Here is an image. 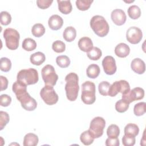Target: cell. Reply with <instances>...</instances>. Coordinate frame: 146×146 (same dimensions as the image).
Instances as JSON below:
<instances>
[{"label": "cell", "instance_id": "32", "mask_svg": "<svg viewBox=\"0 0 146 146\" xmlns=\"http://www.w3.org/2000/svg\"><path fill=\"white\" fill-rule=\"evenodd\" d=\"M119 134V127L116 124L110 125L107 129V135L110 137H117Z\"/></svg>", "mask_w": 146, "mask_h": 146}, {"label": "cell", "instance_id": "40", "mask_svg": "<svg viewBox=\"0 0 146 146\" xmlns=\"http://www.w3.org/2000/svg\"><path fill=\"white\" fill-rule=\"evenodd\" d=\"M11 15L6 11H3L1 13V23L2 25H8L11 23Z\"/></svg>", "mask_w": 146, "mask_h": 146}, {"label": "cell", "instance_id": "24", "mask_svg": "<svg viewBox=\"0 0 146 146\" xmlns=\"http://www.w3.org/2000/svg\"><path fill=\"white\" fill-rule=\"evenodd\" d=\"M124 132L125 135H129L136 136L139 134V128L136 124L133 123H129L124 127Z\"/></svg>", "mask_w": 146, "mask_h": 146}, {"label": "cell", "instance_id": "2", "mask_svg": "<svg viewBox=\"0 0 146 146\" xmlns=\"http://www.w3.org/2000/svg\"><path fill=\"white\" fill-rule=\"evenodd\" d=\"M90 26L99 36L104 37L109 32L110 27L105 18L101 15H95L90 20Z\"/></svg>", "mask_w": 146, "mask_h": 146}, {"label": "cell", "instance_id": "5", "mask_svg": "<svg viewBox=\"0 0 146 146\" xmlns=\"http://www.w3.org/2000/svg\"><path fill=\"white\" fill-rule=\"evenodd\" d=\"M3 35L5 39L6 46L9 49L11 50L17 49L20 38L18 31L12 28H7L4 30Z\"/></svg>", "mask_w": 146, "mask_h": 146}, {"label": "cell", "instance_id": "34", "mask_svg": "<svg viewBox=\"0 0 146 146\" xmlns=\"http://www.w3.org/2000/svg\"><path fill=\"white\" fill-rule=\"evenodd\" d=\"M11 68V60L6 57H2L1 58L0 68L1 70L3 72H8Z\"/></svg>", "mask_w": 146, "mask_h": 146}, {"label": "cell", "instance_id": "10", "mask_svg": "<svg viewBox=\"0 0 146 146\" xmlns=\"http://www.w3.org/2000/svg\"><path fill=\"white\" fill-rule=\"evenodd\" d=\"M143 38V33L140 29L135 26L130 27L127 31V40L132 44L139 43Z\"/></svg>", "mask_w": 146, "mask_h": 146}, {"label": "cell", "instance_id": "33", "mask_svg": "<svg viewBox=\"0 0 146 146\" xmlns=\"http://www.w3.org/2000/svg\"><path fill=\"white\" fill-rule=\"evenodd\" d=\"M93 2L91 0H77L76 1V6L77 8L81 11L87 10Z\"/></svg>", "mask_w": 146, "mask_h": 146}, {"label": "cell", "instance_id": "4", "mask_svg": "<svg viewBox=\"0 0 146 146\" xmlns=\"http://www.w3.org/2000/svg\"><path fill=\"white\" fill-rule=\"evenodd\" d=\"M95 85L90 81H86L82 84L81 99L86 104H93L96 100Z\"/></svg>", "mask_w": 146, "mask_h": 146}, {"label": "cell", "instance_id": "19", "mask_svg": "<svg viewBox=\"0 0 146 146\" xmlns=\"http://www.w3.org/2000/svg\"><path fill=\"white\" fill-rule=\"evenodd\" d=\"M39 139L37 135L33 133L26 134L23 139L24 146H35L38 144Z\"/></svg>", "mask_w": 146, "mask_h": 146}, {"label": "cell", "instance_id": "44", "mask_svg": "<svg viewBox=\"0 0 146 146\" xmlns=\"http://www.w3.org/2000/svg\"><path fill=\"white\" fill-rule=\"evenodd\" d=\"M107 146H119L120 144L119 140L117 137H108L105 143Z\"/></svg>", "mask_w": 146, "mask_h": 146}, {"label": "cell", "instance_id": "13", "mask_svg": "<svg viewBox=\"0 0 146 146\" xmlns=\"http://www.w3.org/2000/svg\"><path fill=\"white\" fill-rule=\"evenodd\" d=\"M111 17L113 22L117 26L124 25L127 19V16L125 12L120 9L113 10L111 13Z\"/></svg>", "mask_w": 146, "mask_h": 146}, {"label": "cell", "instance_id": "37", "mask_svg": "<svg viewBox=\"0 0 146 146\" xmlns=\"http://www.w3.org/2000/svg\"><path fill=\"white\" fill-rule=\"evenodd\" d=\"M52 48L55 52L61 53L65 51L66 45L63 42L58 40L53 42L52 44Z\"/></svg>", "mask_w": 146, "mask_h": 146}, {"label": "cell", "instance_id": "15", "mask_svg": "<svg viewBox=\"0 0 146 146\" xmlns=\"http://www.w3.org/2000/svg\"><path fill=\"white\" fill-rule=\"evenodd\" d=\"M132 70L138 74H143L145 71V64L144 62L140 58H135L131 63Z\"/></svg>", "mask_w": 146, "mask_h": 146}, {"label": "cell", "instance_id": "16", "mask_svg": "<svg viewBox=\"0 0 146 146\" xmlns=\"http://www.w3.org/2000/svg\"><path fill=\"white\" fill-rule=\"evenodd\" d=\"M130 52L129 47L124 43L118 44L115 48V53L120 58L127 57Z\"/></svg>", "mask_w": 146, "mask_h": 146}, {"label": "cell", "instance_id": "42", "mask_svg": "<svg viewBox=\"0 0 146 146\" xmlns=\"http://www.w3.org/2000/svg\"><path fill=\"white\" fill-rule=\"evenodd\" d=\"M119 83L120 84V92H121L122 95L125 94L130 91V86L127 81L125 80H119Z\"/></svg>", "mask_w": 146, "mask_h": 146}, {"label": "cell", "instance_id": "3", "mask_svg": "<svg viewBox=\"0 0 146 146\" xmlns=\"http://www.w3.org/2000/svg\"><path fill=\"white\" fill-rule=\"evenodd\" d=\"M17 80L22 82L26 85H31L36 83L39 80L38 72L33 68L20 70L17 76Z\"/></svg>", "mask_w": 146, "mask_h": 146}, {"label": "cell", "instance_id": "28", "mask_svg": "<svg viewBox=\"0 0 146 146\" xmlns=\"http://www.w3.org/2000/svg\"><path fill=\"white\" fill-rule=\"evenodd\" d=\"M32 34L37 38H39L45 33V28L41 23L35 24L31 29Z\"/></svg>", "mask_w": 146, "mask_h": 146}, {"label": "cell", "instance_id": "25", "mask_svg": "<svg viewBox=\"0 0 146 146\" xmlns=\"http://www.w3.org/2000/svg\"><path fill=\"white\" fill-rule=\"evenodd\" d=\"M36 47V42L32 38H27L23 40L22 42V48L27 51L34 50Z\"/></svg>", "mask_w": 146, "mask_h": 146}, {"label": "cell", "instance_id": "22", "mask_svg": "<svg viewBox=\"0 0 146 146\" xmlns=\"http://www.w3.org/2000/svg\"><path fill=\"white\" fill-rule=\"evenodd\" d=\"M100 72V67L96 64H91L89 65L86 70V74L87 76L91 79L96 78Z\"/></svg>", "mask_w": 146, "mask_h": 146}, {"label": "cell", "instance_id": "7", "mask_svg": "<svg viewBox=\"0 0 146 146\" xmlns=\"http://www.w3.org/2000/svg\"><path fill=\"white\" fill-rule=\"evenodd\" d=\"M40 96L47 105L55 104L58 101V95L51 86L45 85L40 91Z\"/></svg>", "mask_w": 146, "mask_h": 146}, {"label": "cell", "instance_id": "30", "mask_svg": "<svg viewBox=\"0 0 146 146\" xmlns=\"http://www.w3.org/2000/svg\"><path fill=\"white\" fill-rule=\"evenodd\" d=\"M129 103H128L127 101L121 99L118 100L115 104V110L116 111L120 113H123L127 111L129 108Z\"/></svg>", "mask_w": 146, "mask_h": 146}, {"label": "cell", "instance_id": "14", "mask_svg": "<svg viewBox=\"0 0 146 146\" xmlns=\"http://www.w3.org/2000/svg\"><path fill=\"white\" fill-rule=\"evenodd\" d=\"M48 24L49 27L52 30H58L60 29L63 24V20L61 17L54 14L51 15L48 21Z\"/></svg>", "mask_w": 146, "mask_h": 146}, {"label": "cell", "instance_id": "38", "mask_svg": "<svg viewBox=\"0 0 146 146\" xmlns=\"http://www.w3.org/2000/svg\"><path fill=\"white\" fill-rule=\"evenodd\" d=\"M136 141L135 136L125 135L122 137V143L124 146H132L135 145Z\"/></svg>", "mask_w": 146, "mask_h": 146}, {"label": "cell", "instance_id": "12", "mask_svg": "<svg viewBox=\"0 0 146 146\" xmlns=\"http://www.w3.org/2000/svg\"><path fill=\"white\" fill-rule=\"evenodd\" d=\"M102 66L105 73L109 75H113L117 70L115 59L110 55L105 56L102 60Z\"/></svg>", "mask_w": 146, "mask_h": 146}, {"label": "cell", "instance_id": "39", "mask_svg": "<svg viewBox=\"0 0 146 146\" xmlns=\"http://www.w3.org/2000/svg\"><path fill=\"white\" fill-rule=\"evenodd\" d=\"M10 120L9 115L6 112L1 111L0 112V129L2 130L3 128L9 123Z\"/></svg>", "mask_w": 146, "mask_h": 146}, {"label": "cell", "instance_id": "29", "mask_svg": "<svg viewBox=\"0 0 146 146\" xmlns=\"http://www.w3.org/2000/svg\"><path fill=\"white\" fill-rule=\"evenodd\" d=\"M56 63L61 68H66L70 64V59L66 55H60L56 57Z\"/></svg>", "mask_w": 146, "mask_h": 146}, {"label": "cell", "instance_id": "45", "mask_svg": "<svg viewBox=\"0 0 146 146\" xmlns=\"http://www.w3.org/2000/svg\"><path fill=\"white\" fill-rule=\"evenodd\" d=\"M1 79V91L5 90L8 86V80L3 76H0Z\"/></svg>", "mask_w": 146, "mask_h": 146}, {"label": "cell", "instance_id": "11", "mask_svg": "<svg viewBox=\"0 0 146 146\" xmlns=\"http://www.w3.org/2000/svg\"><path fill=\"white\" fill-rule=\"evenodd\" d=\"M144 96V90L140 87H135L125 94L122 95V99L131 103L135 100L142 99Z\"/></svg>", "mask_w": 146, "mask_h": 146}, {"label": "cell", "instance_id": "21", "mask_svg": "<svg viewBox=\"0 0 146 146\" xmlns=\"http://www.w3.org/2000/svg\"><path fill=\"white\" fill-rule=\"evenodd\" d=\"M63 36L64 40L68 42L73 41L76 36V31L75 29L72 26L67 27L63 33Z\"/></svg>", "mask_w": 146, "mask_h": 146}, {"label": "cell", "instance_id": "41", "mask_svg": "<svg viewBox=\"0 0 146 146\" xmlns=\"http://www.w3.org/2000/svg\"><path fill=\"white\" fill-rule=\"evenodd\" d=\"M11 102V98L7 94H2L0 97V104L2 107L9 106Z\"/></svg>", "mask_w": 146, "mask_h": 146}, {"label": "cell", "instance_id": "18", "mask_svg": "<svg viewBox=\"0 0 146 146\" xmlns=\"http://www.w3.org/2000/svg\"><path fill=\"white\" fill-rule=\"evenodd\" d=\"M58 9L60 13L64 14H68L72 11V7L70 1H57Z\"/></svg>", "mask_w": 146, "mask_h": 146}, {"label": "cell", "instance_id": "43", "mask_svg": "<svg viewBox=\"0 0 146 146\" xmlns=\"http://www.w3.org/2000/svg\"><path fill=\"white\" fill-rule=\"evenodd\" d=\"M52 2V0H37L36 5L39 8L46 9L49 7Z\"/></svg>", "mask_w": 146, "mask_h": 146}, {"label": "cell", "instance_id": "31", "mask_svg": "<svg viewBox=\"0 0 146 146\" xmlns=\"http://www.w3.org/2000/svg\"><path fill=\"white\" fill-rule=\"evenodd\" d=\"M146 111V103L145 102H140L136 104L133 108L134 114L137 116L143 115Z\"/></svg>", "mask_w": 146, "mask_h": 146}, {"label": "cell", "instance_id": "23", "mask_svg": "<svg viewBox=\"0 0 146 146\" xmlns=\"http://www.w3.org/2000/svg\"><path fill=\"white\" fill-rule=\"evenodd\" d=\"M94 139V136L89 129L82 132L80 136V140L81 142L86 145H89L92 144Z\"/></svg>", "mask_w": 146, "mask_h": 146}, {"label": "cell", "instance_id": "17", "mask_svg": "<svg viewBox=\"0 0 146 146\" xmlns=\"http://www.w3.org/2000/svg\"><path fill=\"white\" fill-rule=\"evenodd\" d=\"M78 46L80 50L87 52L92 48L93 43L90 38L84 36L79 40Z\"/></svg>", "mask_w": 146, "mask_h": 146}, {"label": "cell", "instance_id": "9", "mask_svg": "<svg viewBox=\"0 0 146 146\" xmlns=\"http://www.w3.org/2000/svg\"><path fill=\"white\" fill-rule=\"evenodd\" d=\"M16 98L20 102L22 107L26 111H34L37 107L36 100L31 97L27 91L17 95Z\"/></svg>", "mask_w": 146, "mask_h": 146}, {"label": "cell", "instance_id": "20", "mask_svg": "<svg viewBox=\"0 0 146 146\" xmlns=\"http://www.w3.org/2000/svg\"><path fill=\"white\" fill-rule=\"evenodd\" d=\"M45 55L40 51L33 54L30 57V62L35 66H40L45 61Z\"/></svg>", "mask_w": 146, "mask_h": 146}, {"label": "cell", "instance_id": "36", "mask_svg": "<svg viewBox=\"0 0 146 146\" xmlns=\"http://www.w3.org/2000/svg\"><path fill=\"white\" fill-rule=\"evenodd\" d=\"M111 84L107 81H103L99 84L98 90L99 93L103 96L108 95V90Z\"/></svg>", "mask_w": 146, "mask_h": 146}, {"label": "cell", "instance_id": "1", "mask_svg": "<svg viewBox=\"0 0 146 146\" xmlns=\"http://www.w3.org/2000/svg\"><path fill=\"white\" fill-rule=\"evenodd\" d=\"M65 81L66 82L65 91L67 98L68 100L74 102L76 99L79 90L78 76L75 72H70L66 75Z\"/></svg>", "mask_w": 146, "mask_h": 146}, {"label": "cell", "instance_id": "35", "mask_svg": "<svg viewBox=\"0 0 146 146\" xmlns=\"http://www.w3.org/2000/svg\"><path fill=\"white\" fill-rule=\"evenodd\" d=\"M120 92V84L119 81H116L110 86L108 90V95L111 97H114Z\"/></svg>", "mask_w": 146, "mask_h": 146}, {"label": "cell", "instance_id": "27", "mask_svg": "<svg viewBox=\"0 0 146 146\" xmlns=\"http://www.w3.org/2000/svg\"><path fill=\"white\" fill-rule=\"evenodd\" d=\"M127 12L129 17L132 19H137L141 15L140 9L136 5H132L129 6Z\"/></svg>", "mask_w": 146, "mask_h": 146}, {"label": "cell", "instance_id": "8", "mask_svg": "<svg viewBox=\"0 0 146 146\" xmlns=\"http://www.w3.org/2000/svg\"><path fill=\"white\" fill-rule=\"evenodd\" d=\"M106 126L105 120L100 116L94 117L91 121L89 130L95 138H99L103 134Z\"/></svg>", "mask_w": 146, "mask_h": 146}, {"label": "cell", "instance_id": "26", "mask_svg": "<svg viewBox=\"0 0 146 146\" xmlns=\"http://www.w3.org/2000/svg\"><path fill=\"white\" fill-rule=\"evenodd\" d=\"M87 55L91 60H98L102 56V52L99 48L93 47L91 50L87 52Z\"/></svg>", "mask_w": 146, "mask_h": 146}, {"label": "cell", "instance_id": "6", "mask_svg": "<svg viewBox=\"0 0 146 146\" xmlns=\"http://www.w3.org/2000/svg\"><path fill=\"white\" fill-rule=\"evenodd\" d=\"M42 79L46 85L54 86L58 79V75L56 74L54 67L50 64L44 66L41 71Z\"/></svg>", "mask_w": 146, "mask_h": 146}]
</instances>
